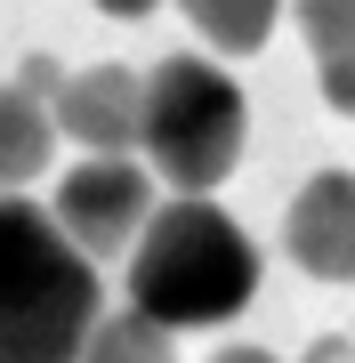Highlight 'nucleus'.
I'll return each instance as SVG.
<instances>
[{"label": "nucleus", "instance_id": "f03ea898", "mask_svg": "<svg viewBox=\"0 0 355 363\" xmlns=\"http://www.w3.org/2000/svg\"><path fill=\"white\" fill-rule=\"evenodd\" d=\"M97 315V259L33 194H0V363H81Z\"/></svg>", "mask_w": 355, "mask_h": 363}, {"label": "nucleus", "instance_id": "423d86ee", "mask_svg": "<svg viewBox=\"0 0 355 363\" xmlns=\"http://www.w3.org/2000/svg\"><path fill=\"white\" fill-rule=\"evenodd\" d=\"M137 113H145V73H130V65L65 73V89L49 105L57 138H73L81 154H130L137 145Z\"/></svg>", "mask_w": 355, "mask_h": 363}, {"label": "nucleus", "instance_id": "ddd939ff", "mask_svg": "<svg viewBox=\"0 0 355 363\" xmlns=\"http://www.w3.org/2000/svg\"><path fill=\"white\" fill-rule=\"evenodd\" d=\"M97 9H106V16H154L162 0H97Z\"/></svg>", "mask_w": 355, "mask_h": 363}, {"label": "nucleus", "instance_id": "f257e3e1", "mask_svg": "<svg viewBox=\"0 0 355 363\" xmlns=\"http://www.w3.org/2000/svg\"><path fill=\"white\" fill-rule=\"evenodd\" d=\"M121 298L162 331H218L259 298V242L210 194H178L145 218Z\"/></svg>", "mask_w": 355, "mask_h": 363}, {"label": "nucleus", "instance_id": "0eeeda50", "mask_svg": "<svg viewBox=\"0 0 355 363\" xmlns=\"http://www.w3.org/2000/svg\"><path fill=\"white\" fill-rule=\"evenodd\" d=\"M291 16H299V40L315 57L323 105L355 121V0H291Z\"/></svg>", "mask_w": 355, "mask_h": 363}, {"label": "nucleus", "instance_id": "4468645a", "mask_svg": "<svg viewBox=\"0 0 355 363\" xmlns=\"http://www.w3.org/2000/svg\"><path fill=\"white\" fill-rule=\"evenodd\" d=\"M210 363H275V355H266V347H218Z\"/></svg>", "mask_w": 355, "mask_h": 363}, {"label": "nucleus", "instance_id": "9b49d317", "mask_svg": "<svg viewBox=\"0 0 355 363\" xmlns=\"http://www.w3.org/2000/svg\"><path fill=\"white\" fill-rule=\"evenodd\" d=\"M16 89L40 97V105H57V89H65V73L49 65V57H25V73H16Z\"/></svg>", "mask_w": 355, "mask_h": 363}, {"label": "nucleus", "instance_id": "9d476101", "mask_svg": "<svg viewBox=\"0 0 355 363\" xmlns=\"http://www.w3.org/2000/svg\"><path fill=\"white\" fill-rule=\"evenodd\" d=\"M170 339H178V331H162V323H145L137 307H121V315H97L81 363H178Z\"/></svg>", "mask_w": 355, "mask_h": 363}, {"label": "nucleus", "instance_id": "1a4fd4ad", "mask_svg": "<svg viewBox=\"0 0 355 363\" xmlns=\"http://www.w3.org/2000/svg\"><path fill=\"white\" fill-rule=\"evenodd\" d=\"M283 9L291 0H186V25L210 40L218 57H250V49H266Z\"/></svg>", "mask_w": 355, "mask_h": 363}, {"label": "nucleus", "instance_id": "20e7f679", "mask_svg": "<svg viewBox=\"0 0 355 363\" xmlns=\"http://www.w3.org/2000/svg\"><path fill=\"white\" fill-rule=\"evenodd\" d=\"M49 218L73 234L81 259H121V250H137L145 218H154V169L130 162V154H81L65 178H57V202Z\"/></svg>", "mask_w": 355, "mask_h": 363}, {"label": "nucleus", "instance_id": "39448f33", "mask_svg": "<svg viewBox=\"0 0 355 363\" xmlns=\"http://www.w3.org/2000/svg\"><path fill=\"white\" fill-rule=\"evenodd\" d=\"M283 259L315 283H355V169H315L283 210Z\"/></svg>", "mask_w": 355, "mask_h": 363}, {"label": "nucleus", "instance_id": "7ed1b4c3", "mask_svg": "<svg viewBox=\"0 0 355 363\" xmlns=\"http://www.w3.org/2000/svg\"><path fill=\"white\" fill-rule=\"evenodd\" d=\"M250 113L242 81L218 57H162L145 73V113H137V154L154 178H170L178 194H218L242 162Z\"/></svg>", "mask_w": 355, "mask_h": 363}, {"label": "nucleus", "instance_id": "6e6552de", "mask_svg": "<svg viewBox=\"0 0 355 363\" xmlns=\"http://www.w3.org/2000/svg\"><path fill=\"white\" fill-rule=\"evenodd\" d=\"M57 154V121L49 105L25 89H0V194H25Z\"/></svg>", "mask_w": 355, "mask_h": 363}, {"label": "nucleus", "instance_id": "f8f14e48", "mask_svg": "<svg viewBox=\"0 0 355 363\" xmlns=\"http://www.w3.org/2000/svg\"><path fill=\"white\" fill-rule=\"evenodd\" d=\"M299 363H355V339H339V331H331V339H315Z\"/></svg>", "mask_w": 355, "mask_h": 363}]
</instances>
